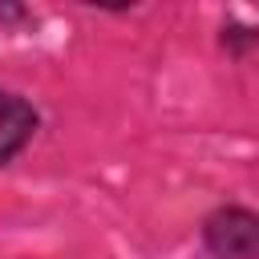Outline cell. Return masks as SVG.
I'll return each instance as SVG.
<instances>
[{
	"mask_svg": "<svg viewBox=\"0 0 259 259\" xmlns=\"http://www.w3.org/2000/svg\"><path fill=\"white\" fill-rule=\"evenodd\" d=\"M40 130V113L28 97L0 89V166H8L12 158H20L28 150V142Z\"/></svg>",
	"mask_w": 259,
	"mask_h": 259,
	"instance_id": "2",
	"label": "cell"
},
{
	"mask_svg": "<svg viewBox=\"0 0 259 259\" xmlns=\"http://www.w3.org/2000/svg\"><path fill=\"white\" fill-rule=\"evenodd\" d=\"M219 49L231 61H247L251 53H259V24H243V20H223L219 28Z\"/></svg>",
	"mask_w": 259,
	"mask_h": 259,
	"instance_id": "3",
	"label": "cell"
},
{
	"mask_svg": "<svg viewBox=\"0 0 259 259\" xmlns=\"http://www.w3.org/2000/svg\"><path fill=\"white\" fill-rule=\"evenodd\" d=\"M198 239L210 259H259V210L223 202L202 219Z\"/></svg>",
	"mask_w": 259,
	"mask_h": 259,
	"instance_id": "1",
	"label": "cell"
}]
</instances>
